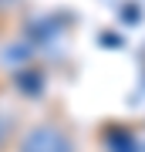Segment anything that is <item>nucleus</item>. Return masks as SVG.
I'll list each match as a JSON object with an SVG mask.
<instances>
[{"label":"nucleus","instance_id":"nucleus-1","mask_svg":"<svg viewBox=\"0 0 145 152\" xmlns=\"http://www.w3.org/2000/svg\"><path fill=\"white\" fill-rule=\"evenodd\" d=\"M14 152H78V142L61 118H41L14 139Z\"/></svg>","mask_w":145,"mask_h":152}]
</instances>
